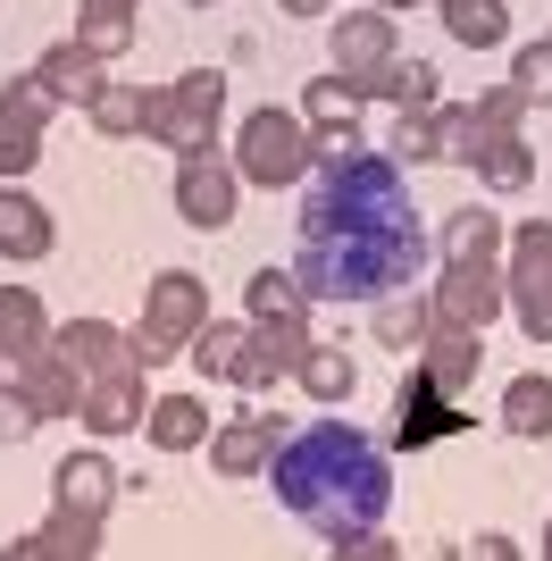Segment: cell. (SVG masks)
I'll list each match as a JSON object with an SVG mask.
<instances>
[{"mask_svg":"<svg viewBox=\"0 0 552 561\" xmlns=\"http://www.w3.org/2000/svg\"><path fill=\"white\" fill-rule=\"evenodd\" d=\"M418 260H427V234H418L402 168L386 151L326 142L310 202H301V252H294L301 294L310 302H386L418 277Z\"/></svg>","mask_w":552,"mask_h":561,"instance_id":"obj_1","label":"cell"},{"mask_svg":"<svg viewBox=\"0 0 552 561\" xmlns=\"http://www.w3.org/2000/svg\"><path fill=\"white\" fill-rule=\"evenodd\" d=\"M268 478H276V503L301 512L335 545L368 537V528L386 519V503H393L386 453L344 420H319V427H301V436H285V445L268 453Z\"/></svg>","mask_w":552,"mask_h":561,"instance_id":"obj_2","label":"cell"},{"mask_svg":"<svg viewBox=\"0 0 552 561\" xmlns=\"http://www.w3.org/2000/svg\"><path fill=\"white\" fill-rule=\"evenodd\" d=\"M519 110H528L519 84H503V93H485V101H452V110H436V160L478 168L494 193H519L536 176L528 142H519Z\"/></svg>","mask_w":552,"mask_h":561,"instance_id":"obj_3","label":"cell"},{"mask_svg":"<svg viewBox=\"0 0 552 561\" xmlns=\"http://www.w3.org/2000/svg\"><path fill=\"white\" fill-rule=\"evenodd\" d=\"M218 110H227V76H176V84H160V93H142V126H151V142H168L176 160H202L209 142H218Z\"/></svg>","mask_w":552,"mask_h":561,"instance_id":"obj_4","label":"cell"},{"mask_svg":"<svg viewBox=\"0 0 552 561\" xmlns=\"http://www.w3.org/2000/svg\"><path fill=\"white\" fill-rule=\"evenodd\" d=\"M202 319H209V294H202V277H193V268H160V277H151V294H142L135 360H142V369L176 360V352L193 344V335H202Z\"/></svg>","mask_w":552,"mask_h":561,"instance_id":"obj_5","label":"cell"},{"mask_svg":"<svg viewBox=\"0 0 552 561\" xmlns=\"http://www.w3.org/2000/svg\"><path fill=\"white\" fill-rule=\"evenodd\" d=\"M319 168V135L301 126V110H252L243 117V142H234V176L252 185H294Z\"/></svg>","mask_w":552,"mask_h":561,"instance_id":"obj_6","label":"cell"},{"mask_svg":"<svg viewBox=\"0 0 552 561\" xmlns=\"http://www.w3.org/2000/svg\"><path fill=\"white\" fill-rule=\"evenodd\" d=\"M503 302L519 310V328L536 335V344H552V218H536V227L510 234V285Z\"/></svg>","mask_w":552,"mask_h":561,"instance_id":"obj_7","label":"cell"},{"mask_svg":"<svg viewBox=\"0 0 552 561\" xmlns=\"http://www.w3.org/2000/svg\"><path fill=\"white\" fill-rule=\"evenodd\" d=\"M252 328H260V344H268L285 369L310 352V294H301L294 268H260L252 277Z\"/></svg>","mask_w":552,"mask_h":561,"instance_id":"obj_8","label":"cell"},{"mask_svg":"<svg viewBox=\"0 0 552 561\" xmlns=\"http://www.w3.org/2000/svg\"><path fill=\"white\" fill-rule=\"evenodd\" d=\"M184 352H193L209 377H227V386H252V394L285 377V360L260 344V328H234V319H202V335H193Z\"/></svg>","mask_w":552,"mask_h":561,"instance_id":"obj_9","label":"cell"},{"mask_svg":"<svg viewBox=\"0 0 552 561\" xmlns=\"http://www.w3.org/2000/svg\"><path fill=\"white\" fill-rule=\"evenodd\" d=\"M427 310L452 319V328H478L485 335V328H494V310H503V277H494V260H444Z\"/></svg>","mask_w":552,"mask_h":561,"instance_id":"obj_10","label":"cell"},{"mask_svg":"<svg viewBox=\"0 0 552 561\" xmlns=\"http://www.w3.org/2000/svg\"><path fill=\"white\" fill-rule=\"evenodd\" d=\"M43 117H50V93L34 76H18V84L0 93V185H18L25 168L43 160Z\"/></svg>","mask_w":552,"mask_h":561,"instance_id":"obj_11","label":"cell"},{"mask_svg":"<svg viewBox=\"0 0 552 561\" xmlns=\"http://www.w3.org/2000/svg\"><path fill=\"white\" fill-rule=\"evenodd\" d=\"M460 427H469V411H452V394H444L427 369L402 377V394H393V436H402L411 453L436 445V436H460Z\"/></svg>","mask_w":552,"mask_h":561,"instance_id":"obj_12","label":"cell"},{"mask_svg":"<svg viewBox=\"0 0 552 561\" xmlns=\"http://www.w3.org/2000/svg\"><path fill=\"white\" fill-rule=\"evenodd\" d=\"M76 420L92 427V436H135L142 420H151V402H142V360H126V369L92 377L84 402H76Z\"/></svg>","mask_w":552,"mask_h":561,"instance_id":"obj_13","label":"cell"},{"mask_svg":"<svg viewBox=\"0 0 552 561\" xmlns=\"http://www.w3.org/2000/svg\"><path fill=\"white\" fill-rule=\"evenodd\" d=\"M176 218L184 227H202V234H218L234 218V168H218L202 151V160H184L176 168Z\"/></svg>","mask_w":552,"mask_h":561,"instance_id":"obj_14","label":"cell"},{"mask_svg":"<svg viewBox=\"0 0 552 561\" xmlns=\"http://www.w3.org/2000/svg\"><path fill=\"white\" fill-rule=\"evenodd\" d=\"M393 68V18L386 9H352V18H335V76L344 84H360V76Z\"/></svg>","mask_w":552,"mask_h":561,"instance_id":"obj_15","label":"cell"},{"mask_svg":"<svg viewBox=\"0 0 552 561\" xmlns=\"http://www.w3.org/2000/svg\"><path fill=\"white\" fill-rule=\"evenodd\" d=\"M50 352H59V360H68L76 377H110V369H126V360H135V344H126V335L110 328V319H68V328L50 335Z\"/></svg>","mask_w":552,"mask_h":561,"instance_id":"obj_16","label":"cell"},{"mask_svg":"<svg viewBox=\"0 0 552 561\" xmlns=\"http://www.w3.org/2000/svg\"><path fill=\"white\" fill-rule=\"evenodd\" d=\"M268 453H276V411H243L234 427H218V436H209L218 478H268Z\"/></svg>","mask_w":552,"mask_h":561,"instance_id":"obj_17","label":"cell"},{"mask_svg":"<svg viewBox=\"0 0 552 561\" xmlns=\"http://www.w3.org/2000/svg\"><path fill=\"white\" fill-rule=\"evenodd\" d=\"M418 344H427V360H418V369L436 377L444 394H460V386L478 377V360H485L478 328H452V319H427V335H418Z\"/></svg>","mask_w":552,"mask_h":561,"instance_id":"obj_18","label":"cell"},{"mask_svg":"<svg viewBox=\"0 0 552 561\" xmlns=\"http://www.w3.org/2000/svg\"><path fill=\"white\" fill-rule=\"evenodd\" d=\"M50 344V319H43V302L25 294V285H0V369L18 377L34 352Z\"/></svg>","mask_w":552,"mask_h":561,"instance_id":"obj_19","label":"cell"},{"mask_svg":"<svg viewBox=\"0 0 552 561\" xmlns=\"http://www.w3.org/2000/svg\"><path fill=\"white\" fill-rule=\"evenodd\" d=\"M9 553H18V561H92V553H101V519H84V512H68V503H59V512H50V528H34V537L9 545Z\"/></svg>","mask_w":552,"mask_h":561,"instance_id":"obj_20","label":"cell"},{"mask_svg":"<svg viewBox=\"0 0 552 561\" xmlns=\"http://www.w3.org/2000/svg\"><path fill=\"white\" fill-rule=\"evenodd\" d=\"M352 93H377V101H393V110L411 117V110H444V84H436V68L427 59H393V68H377V76H360Z\"/></svg>","mask_w":552,"mask_h":561,"instance_id":"obj_21","label":"cell"},{"mask_svg":"<svg viewBox=\"0 0 552 561\" xmlns=\"http://www.w3.org/2000/svg\"><path fill=\"white\" fill-rule=\"evenodd\" d=\"M301 126L319 135V151H326V142H360V93H352L344 76H319L310 101H301Z\"/></svg>","mask_w":552,"mask_h":561,"instance_id":"obj_22","label":"cell"},{"mask_svg":"<svg viewBox=\"0 0 552 561\" xmlns=\"http://www.w3.org/2000/svg\"><path fill=\"white\" fill-rule=\"evenodd\" d=\"M50 478H59V503H68V512L110 519V503H117V469L101 461V453H68V461L50 469Z\"/></svg>","mask_w":552,"mask_h":561,"instance_id":"obj_23","label":"cell"},{"mask_svg":"<svg viewBox=\"0 0 552 561\" xmlns=\"http://www.w3.org/2000/svg\"><path fill=\"white\" fill-rule=\"evenodd\" d=\"M34 84H43L50 101H84V110H92V93H101V59H92L84 43H59V50L34 59Z\"/></svg>","mask_w":552,"mask_h":561,"instance_id":"obj_24","label":"cell"},{"mask_svg":"<svg viewBox=\"0 0 552 561\" xmlns=\"http://www.w3.org/2000/svg\"><path fill=\"white\" fill-rule=\"evenodd\" d=\"M50 252V218L34 193L18 185H0V260H43Z\"/></svg>","mask_w":552,"mask_h":561,"instance_id":"obj_25","label":"cell"},{"mask_svg":"<svg viewBox=\"0 0 552 561\" xmlns=\"http://www.w3.org/2000/svg\"><path fill=\"white\" fill-rule=\"evenodd\" d=\"M294 377H301V394L326 402V411L360 394V369H352V352H335V344H310V352L294 360Z\"/></svg>","mask_w":552,"mask_h":561,"instance_id":"obj_26","label":"cell"},{"mask_svg":"<svg viewBox=\"0 0 552 561\" xmlns=\"http://www.w3.org/2000/svg\"><path fill=\"white\" fill-rule=\"evenodd\" d=\"M18 386H25V394H34V402H43V420H59V411H76V402H84V377H76L68 369V360H59V352H34V360H25V369H18Z\"/></svg>","mask_w":552,"mask_h":561,"instance_id":"obj_27","label":"cell"},{"mask_svg":"<svg viewBox=\"0 0 552 561\" xmlns=\"http://www.w3.org/2000/svg\"><path fill=\"white\" fill-rule=\"evenodd\" d=\"M142 427H151V445H160V453H193V445L209 436V411H202L193 394H160Z\"/></svg>","mask_w":552,"mask_h":561,"instance_id":"obj_28","label":"cell"},{"mask_svg":"<svg viewBox=\"0 0 552 561\" xmlns=\"http://www.w3.org/2000/svg\"><path fill=\"white\" fill-rule=\"evenodd\" d=\"M444 25H452V43L494 50L510 34V0H444Z\"/></svg>","mask_w":552,"mask_h":561,"instance_id":"obj_29","label":"cell"},{"mask_svg":"<svg viewBox=\"0 0 552 561\" xmlns=\"http://www.w3.org/2000/svg\"><path fill=\"white\" fill-rule=\"evenodd\" d=\"M503 427L510 436H552V377H510V394H503Z\"/></svg>","mask_w":552,"mask_h":561,"instance_id":"obj_30","label":"cell"},{"mask_svg":"<svg viewBox=\"0 0 552 561\" xmlns=\"http://www.w3.org/2000/svg\"><path fill=\"white\" fill-rule=\"evenodd\" d=\"M503 252V218L494 210H452L444 218V260H494Z\"/></svg>","mask_w":552,"mask_h":561,"instance_id":"obj_31","label":"cell"},{"mask_svg":"<svg viewBox=\"0 0 552 561\" xmlns=\"http://www.w3.org/2000/svg\"><path fill=\"white\" fill-rule=\"evenodd\" d=\"M92 126L110 142L142 135V84H101V93H92Z\"/></svg>","mask_w":552,"mask_h":561,"instance_id":"obj_32","label":"cell"},{"mask_svg":"<svg viewBox=\"0 0 552 561\" xmlns=\"http://www.w3.org/2000/svg\"><path fill=\"white\" fill-rule=\"evenodd\" d=\"M76 43H84L92 59H117V50L135 43V9H84V25H76Z\"/></svg>","mask_w":552,"mask_h":561,"instance_id":"obj_33","label":"cell"},{"mask_svg":"<svg viewBox=\"0 0 552 561\" xmlns=\"http://www.w3.org/2000/svg\"><path fill=\"white\" fill-rule=\"evenodd\" d=\"M427 319H436L427 302H402V294H386V302H377V344H402V352H411L418 335H427Z\"/></svg>","mask_w":552,"mask_h":561,"instance_id":"obj_34","label":"cell"},{"mask_svg":"<svg viewBox=\"0 0 552 561\" xmlns=\"http://www.w3.org/2000/svg\"><path fill=\"white\" fill-rule=\"evenodd\" d=\"M43 427V402L25 394V386H0V445H25Z\"/></svg>","mask_w":552,"mask_h":561,"instance_id":"obj_35","label":"cell"},{"mask_svg":"<svg viewBox=\"0 0 552 561\" xmlns=\"http://www.w3.org/2000/svg\"><path fill=\"white\" fill-rule=\"evenodd\" d=\"M510 84H519L528 101H544V110H552V43H528V50H519V68H510Z\"/></svg>","mask_w":552,"mask_h":561,"instance_id":"obj_36","label":"cell"},{"mask_svg":"<svg viewBox=\"0 0 552 561\" xmlns=\"http://www.w3.org/2000/svg\"><path fill=\"white\" fill-rule=\"evenodd\" d=\"M393 151H402V160H436V110H411V117H402Z\"/></svg>","mask_w":552,"mask_h":561,"instance_id":"obj_37","label":"cell"},{"mask_svg":"<svg viewBox=\"0 0 552 561\" xmlns=\"http://www.w3.org/2000/svg\"><path fill=\"white\" fill-rule=\"evenodd\" d=\"M276 9H294V18H319V9H335V0H276Z\"/></svg>","mask_w":552,"mask_h":561,"instance_id":"obj_38","label":"cell"},{"mask_svg":"<svg viewBox=\"0 0 552 561\" xmlns=\"http://www.w3.org/2000/svg\"><path fill=\"white\" fill-rule=\"evenodd\" d=\"M84 9H135V0H84Z\"/></svg>","mask_w":552,"mask_h":561,"instance_id":"obj_39","label":"cell"},{"mask_svg":"<svg viewBox=\"0 0 552 561\" xmlns=\"http://www.w3.org/2000/svg\"><path fill=\"white\" fill-rule=\"evenodd\" d=\"M377 9H386V18H393V9H418V0H377Z\"/></svg>","mask_w":552,"mask_h":561,"instance_id":"obj_40","label":"cell"},{"mask_svg":"<svg viewBox=\"0 0 552 561\" xmlns=\"http://www.w3.org/2000/svg\"><path fill=\"white\" fill-rule=\"evenodd\" d=\"M544 553H552V528H544Z\"/></svg>","mask_w":552,"mask_h":561,"instance_id":"obj_41","label":"cell"},{"mask_svg":"<svg viewBox=\"0 0 552 561\" xmlns=\"http://www.w3.org/2000/svg\"><path fill=\"white\" fill-rule=\"evenodd\" d=\"M193 9H209V0H193Z\"/></svg>","mask_w":552,"mask_h":561,"instance_id":"obj_42","label":"cell"},{"mask_svg":"<svg viewBox=\"0 0 552 561\" xmlns=\"http://www.w3.org/2000/svg\"><path fill=\"white\" fill-rule=\"evenodd\" d=\"M544 43H552V34H544Z\"/></svg>","mask_w":552,"mask_h":561,"instance_id":"obj_43","label":"cell"}]
</instances>
